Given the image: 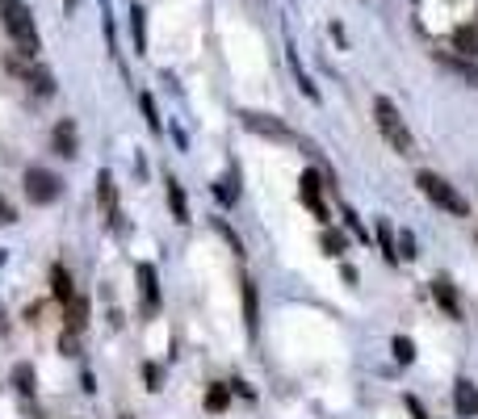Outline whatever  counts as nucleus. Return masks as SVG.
<instances>
[{
	"instance_id": "22",
	"label": "nucleus",
	"mask_w": 478,
	"mask_h": 419,
	"mask_svg": "<svg viewBox=\"0 0 478 419\" xmlns=\"http://www.w3.org/2000/svg\"><path fill=\"white\" fill-rule=\"evenodd\" d=\"M378 243H382V252H386V260H391V265H399V248H394L391 222H378Z\"/></svg>"
},
{
	"instance_id": "8",
	"label": "nucleus",
	"mask_w": 478,
	"mask_h": 419,
	"mask_svg": "<svg viewBox=\"0 0 478 419\" xmlns=\"http://www.w3.org/2000/svg\"><path fill=\"white\" fill-rule=\"evenodd\" d=\"M134 277H139L143 307L155 310V307H160V277H155V268H152V265H139V268H134Z\"/></svg>"
},
{
	"instance_id": "37",
	"label": "nucleus",
	"mask_w": 478,
	"mask_h": 419,
	"mask_svg": "<svg viewBox=\"0 0 478 419\" xmlns=\"http://www.w3.org/2000/svg\"><path fill=\"white\" fill-rule=\"evenodd\" d=\"M76 5L80 0H64V13H76Z\"/></svg>"
},
{
	"instance_id": "12",
	"label": "nucleus",
	"mask_w": 478,
	"mask_h": 419,
	"mask_svg": "<svg viewBox=\"0 0 478 419\" xmlns=\"http://www.w3.org/2000/svg\"><path fill=\"white\" fill-rule=\"evenodd\" d=\"M244 323H248V331L261 327V298H256V281L252 277H244Z\"/></svg>"
},
{
	"instance_id": "23",
	"label": "nucleus",
	"mask_w": 478,
	"mask_h": 419,
	"mask_svg": "<svg viewBox=\"0 0 478 419\" xmlns=\"http://www.w3.org/2000/svg\"><path fill=\"white\" fill-rule=\"evenodd\" d=\"M391 348H394V361H399V365H412L415 361V344L407 340V336H394Z\"/></svg>"
},
{
	"instance_id": "30",
	"label": "nucleus",
	"mask_w": 478,
	"mask_h": 419,
	"mask_svg": "<svg viewBox=\"0 0 478 419\" xmlns=\"http://www.w3.org/2000/svg\"><path fill=\"white\" fill-rule=\"evenodd\" d=\"M394 248H399V260H412V256H415V235H412V231H403Z\"/></svg>"
},
{
	"instance_id": "13",
	"label": "nucleus",
	"mask_w": 478,
	"mask_h": 419,
	"mask_svg": "<svg viewBox=\"0 0 478 419\" xmlns=\"http://www.w3.org/2000/svg\"><path fill=\"white\" fill-rule=\"evenodd\" d=\"M433 298H436V307L445 310L449 319H457V315H462V307H457V294H453V286H449L445 277H436V281H433Z\"/></svg>"
},
{
	"instance_id": "6",
	"label": "nucleus",
	"mask_w": 478,
	"mask_h": 419,
	"mask_svg": "<svg viewBox=\"0 0 478 419\" xmlns=\"http://www.w3.org/2000/svg\"><path fill=\"white\" fill-rule=\"evenodd\" d=\"M239 122H244V131L264 134V139H277V143H290V139H294V131H290V126H285L282 118H273V113L244 110V113H239Z\"/></svg>"
},
{
	"instance_id": "35",
	"label": "nucleus",
	"mask_w": 478,
	"mask_h": 419,
	"mask_svg": "<svg viewBox=\"0 0 478 419\" xmlns=\"http://www.w3.org/2000/svg\"><path fill=\"white\" fill-rule=\"evenodd\" d=\"M332 38H336V43H340V46H344V43H348V38H344V25H340V22H332Z\"/></svg>"
},
{
	"instance_id": "1",
	"label": "nucleus",
	"mask_w": 478,
	"mask_h": 419,
	"mask_svg": "<svg viewBox=\"0 0 478 419\" xmlns=\"http://www.w3.org/2000/svg\"><path fill=\"white\" fill-rule=\"evenodd\" d=\"M0 22H5V30H9V38L17 43L22 55L34 59L38 51H43V38H38V25H34L25 0H0Z\"/></svg>"
},
{
	"instance_id": "20",
	"label": "nucleus",
	"mask_w": 478,
	"mask_h": 419,
	"mask_svg": "<svg viewBox=\"0 0 478 419\" xmlns=\"http://www.w3.org/2000/svg\"><path fill=\"white\" fill-rule=\"evenodd\" d=\"M64 307H67V327H72V331H80V327H85V319H88V302L72 294V298H67Z\"/></svg>"
},
{
	"instance_id": "36",
	"label": "nucleus",
	"mask_w": 478,
	"mask_h": 419,
	"mask_svg": "<svg viewBox=\"0 0 478 419\" xmlns=\"http://www.w3.org/2000/svg\"><path fill=\"white\" fill-rule=\"evenodd\" d=\"M231 386H235L239 398H252V386H248V382H231Z\"/></svg>"
},
{
	"instance_id": "25",
	"label": "nucleus",
	"mask_w": 478,
	"mask_h": 419,
	"mask_svg": "<svg viewBox=\"0 0 478 419\" xmlns=\"http://www.w3.org/2000/svg\"><path fill=\"white\" fill-rule=\"evenodd\" d=\"M97 198L105 210H114V172H101L97 177Z\"/></svg>"
},
{
	"instance_id": "31",
	"label": "nucleus",
	"mask_w": 478,
	"mask_h": 419,
	"mask_svg": "<svg viewBox=\"0 0 478 419\" xmlns=\"http://www.w3.org/2000/svg\"><path fill=\"white\" fill-rule=\"evenodd\" d=\"M143 377H147V386H152V390H160L164 369H160V365H143Z\"/></svg>"
},
{
	"instance_id": "18",
	"label": "nucleus",
	"mask_w": 478,
	"mask_h": 419,
	"mask_svg": "<svg viewBox=\"0 0 478 419\" xmlns=\"http://www.w3.org/2000/svg\"><path fill=\"white\" fill-rule=\"evenodd\" d=\"M131 34L134 51H147V13H143V5H131Z\"/></svg>"
},
{
	"instance_id": "7",
	"label": "nucleus",
	"mask_w": 478,
	"mask_h": 419,
	"mask_svg": "<svg viewBox=\"0 0 478 419\" xmlns=\"http://www.w3.org/2000/svg\"><path fill=\"white\" fill-rule=\"evenodd\" d=\"M298 185H303V189H298V198H303V206L311 210V214H315L319 222H327V206H324V193H319V185H324V180H319V172H315V168H306Z\"/></svg>"
},
{
	"instance_id": "19",
	"label": "nucleus",
	"mask_w": 478,
	"mask_h": 419,
	"mask_svg": "<svg viewBox=\"0 0 478 419\" xmlns=\"http://www.w3.org/2000/svg\"><path fill=\"white\" fill-rule=\"evenodd\" d=\"M168 206H173V219L176 222H189V201H185V189L168 180Z\"/></svg>"
},
{
	"instance_id": "2",
	"label": "nucleus",
	"mask_w": 478,
	"mask_h": 419,
	"mask_svg": "<svg viewBox=\"0 0 478 419\" xmlns=\"http://www.w3.org/2000/svg\"><path fill=\"white\" fill-rule=\"evenodd\" d=\"M373 118H378L382 139L394 147V155H415V139L407 131V122L399 118V110H394V101H386V97L373 101Z\"/></svg>"
},
{
	"instance_id": "21",
	"label": "nucleus",
	"mask_w": 478,
	"mask_h": 419,
	"mask_svg": "<svg viewBox=\"0 0 478 419\" xmlns=\"http://www.w3.org/2000/svg\"><path fill=\"white\" fill-rule=\"evenodd\" d=\"M51 289H55V298H59V302L72 298V277H67L64 265H55V268H51Z\"/></svg>"
},
{
	"instance_id": "26",
	"label": "nucleus",
	"mask_w": 478,
	"mask_h": 419,
	"mask_svg": "<svg viewBox=\"0 0 478 419\" xmlns=\"http://www.w3.org/2000/svg\"><path fill=\"white\" fill-rule=\"evenodd\" d=\"M231 403V390L227 386H210L206 390V411H223Z\"/></svg>"
},
{
	"instance_id": "9",
	"label": "nucleus",
	"mask_w": 478,
	"mask_h": 419,
	"mask_svg": "<svg viewBox=\"0 0 478 419\" xmlns=\"http://www.w3.org/2000/svg\"><path fill=\"white\" fill-rule=\"evenodd\" d=\"M453 411L462 419L478 415V386H474V382H457V386H453Z\"/></svg>"
},
{
	"instance_id": "15",
	"label": "nucleus",
	"mask_w": 478,
	"mask_h": 419,
	"mask_svg": "<svg viewBox=\"0 0 478 419\" xmlns=\"http://www.w3.org/2000/svg\"><path fill=\"white\" fill-rule=\"evenodd\" d=\"M214 198H218V206H235V201H239V177H235V168H231L223 180H214Z\"/></svg>"
},
{
	"instance_id": "4",
	"label": "nucleus",
	"mask_w": 478,
	"mask_h": 419,
	"mask_svg": "<svg viewBox=\"0 0 478 419\" xmlns=\"http://www.w3.org/2000/svg\"><path fill=\"white\" fill-rule=\"evenodd\" d=\"M59 193H64V180L55 177V172H46V168H25V198H30L34 206H51V201H59Z\"/></svg>"
},
{
	"instance_id": "29",
	"label": "nucleus",
	"mask_w": 478,
	"mask_h": 419,
	"mask_svg": "<svg viewBox=\"0 0 478 419\" xmlns=\"http://www.w3.org/2000/svg\"><path fill=\"white\" fill-rule=\"evenodd\" d=\"M59 353H64V356H76V353H80V336H76L72 327L59 336Z\"/></svg>"
},
{
	"instance_id": "27",
	"label": "nucleus",
	"mask_w": 478,
	"mask_h": 419,
	"mask_svg": "<svg viewBox=\"0 0 478 419\" xmlns=\"http://www.w3.org/2000/svg\"><path fill=\"white\" fill-rule=\"evenodd\" d=\"M324 248H327V256H344L348 252V239L340 231H324Z\"/></svg>"
},
{
	"instance_id": "34",
	"label": "nucleus",
	"mask_w": 478,
	"mask_h": 419,
	"mask_svg": "<svg viewBox=\"0 0 478 419\" xmlns=\"http://www.w3.org/2000/svg\"><path fill=\"white\" fill-rule=\"evenodd\" d=\"M407 411H412V415H415V419H428V411H424V407H420V398H407Z\"/></svg>"
},
{
	"instance_id": "10",
	"label": "nucleus",
	"mask_w": 478,
	"mask_h": 419,
	"mask_svg": "<svg viewBox=\"0 0 478 419\" xmlns=\"http://www.w3.org/2000/svg\"><path fill=\"white\" fill-rule=\"evenodd\" d=\"M51 143H55V151L64 155V160H72V155H76V122H72V118L59 122L55 134H51Z\"/></svg>"
},
{
	"instance_id": "24",
	"label": "nucleus",
	"mask_w": 478,
	"mask_h": 419,
	"mask_svg": "<svg viewBox=\"0 0 478 419\" xmlns=\"http://www.w3.org/2000/svg\"><path fill=\"white\" fill-rule=\"evenodd\" d=\"M214 231L223 235V239H227V248H231V252H235V256H244V239H239V235L231 231V222H227V219H214Z\"/></svg>"
},
{
	"instance_id": "28",
	"label": "nucleus",
	"mask_w": 478,
	"mask_h": 419,
	"mask_svg": "<svg viewBox=\"0 0 478 419\" xmlns=\"http://www.w3.org/2000/svg\"><path fill=\"white\" fill-rule=\"evenodd\" d=\"M139 105H143V118H147V126H152V131H160V113H155L152 93H143V97H139Z\"/></svg>"
},
{
	"instance_id": "14",
	"label": "nucleus",
	"mask_w": 478,
	"mask_h": 419,
	"mask_svg": "<svg viewBox=\"0 0 478 419\" xmlns=\"http://www.w3.org/2000/svg\"><path fill=\"white\" fill-rule=\"evenodd\" d=\"M453 51H462L466 59H478V25H457L453 30Z\"/></svg>"
},
{
	"instance_id": "16",
	"label": "nucleus",
	"mask_w": 478,
	"mask_h": 419,
	"mask_svg": "<svg viewBox=\"0 0 478 419\" xmlns=\"http://www.w3.org/2000/svg\"><path fill=\"white\" fill-rule=\"evenodd\" d=\"M285 59H290V67H294V80H298V84H303V93L311 101H319V89L315 84H311V76H306L303 72V63H298V51H294V43H285Z\"/></svg>"
},
{
	"instance_id": "32",
	"label": "nucleus",
	"mask_w": 478,
	"mask_h": 419,
	"mask_svg": "<svg viewBox=\"0 0 478 419\" xmlns=\"http://www.w3.org/2000/svg\"><path fill=\"white\" fill-rule=\"evenodd\" d=\"M344 219H348V231L357 235V239H370V231H365V227L357 222V214H353V210H344Z\"/></svg>"
},
{
	"instance_id": "3",
	"label": "nucleus",
	"mask_w": 478,
	"mask_h": 419,
	"mask_svg": "<svg viewBox=\"0 0 478 419\" xmlns=\"http://www.w3.org/2000/svg\"><path fill=\"white\" fill-rule=\"evenodd\" d=\"M415 185H420V193H424L433 206L449 210V214H457V219H466V214H470V201L462 198V193H457L445 177H436V172H420V177H415Z\"/></svg>"
},
{
	"instance_id": "11",
	"label": "nucleus",
	"mask_w": 478,
	"mask_h": 419,
	"mask_svg": "<svg viewBox=\"0 0 478 419\" xmlns=\"http://www.w3.org/2000/svg\"><path fill=\"white\" fill-rule=\"evenodd\" d=\"M441 63H445L453 76L466 80L470 89H478V63H474V59H462V55H449V51H441Z\"/></svg>"
},
{
	"instance_id": "5",
	"label": "nucleus",
	"mask_w": 478,
	"mask_h": 419,
	"mask_svg": "<svg viewBox=\"0 0 478 419\" xmlns=\"http://www.w3.org/2000/svg\"><path fill=\"white\" fill-rule=\"evenodd\" d=\"M5 63H9V72H17V76L25 80V84H30L34 93H38V97H51L55 93V76H51V67H38V63H30V55H9L5 59Z\"/></svg>"
},
{
	"instance_id": "17",
	"label": "nucleus",
	"mask_w": 478,
	"mask_h": 419,
	"mask_svg": "<svg viewBox=\"0 0 478 419\" xmlns=\"http://www.w3.org/2000/svg\"><path fill=\"white\" fill-rule=\"evenodd\" d=\"M13 386L22 390L25 398H34V390H38V377H34V365H13Z\"/></svg>"
},
{
	"instance_id": "33",
	"label": "nucleus",
	"mask_w": 478,
	"mask_h": 419,
	"mask_svg": "<svg viewBox=\"0 0 478 419\" xmlns=\"http://www.w3.org/2000/svg\"><path fill=\"white\" fill-rule=\"evenodd\" d=\"M9 222H17V210H13L9 201L0 198V227H9Z\"/></svg>"
}]
</instances>
